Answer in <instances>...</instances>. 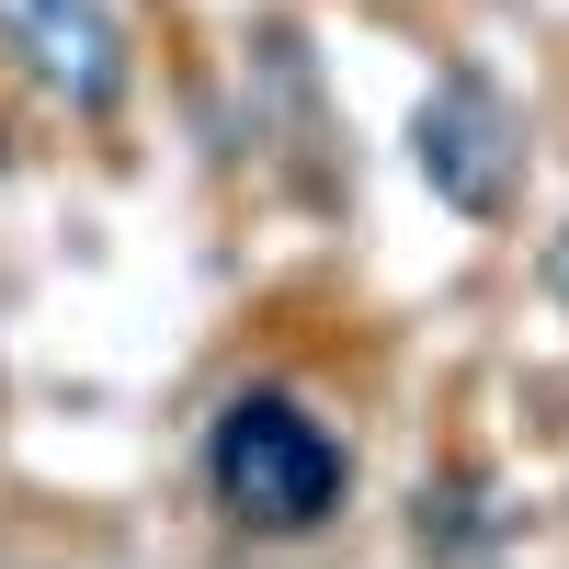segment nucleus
I'll list each match as a JSON object with an SVG mask.
<instances>
[{
    "instance_id": "obj_1",
    "label": "nucleus",
    "mask_w": 569,
    "mask_h": 569,
    "mask_svg": "<svg viewBox=\"0 0 569 569\" xmlns=\"http://www.w3.org/2000/svg\"><path fill=\"white\" fill-rule=\"evenodd\" d=\"M206 501L228 536L251 547H297V536H330L353 512V433L330 421L319 399L297 388H228L206 410Z\"/></svg>"
},
{
    "instance_id": "obj_5",
    "label": "nucleus",
    "mask_w": 569,
    "mask_h": 569,
    "mask_svg": "<svg viewBox=\"0 0 569 569\" xmlns=\"http://www.w3.org/2000/svg\"><path fill=\"white\" fill-rule=\"evenodd\" d=\"M410 558H433V569H479V558H512L525 547V501H512V479L490 456H445L433 479L410 490Z\"/></svg>"
},
{
    "instance_id": "obj_3",
    "label": "nucleus",
    "mask_w": 569,
    "mask_h": 569,
    "mask_svg": "<svg viewBox=\"0 0 569 569\" xmlns=\"http://www.w3.org/2000/svg\"><path fill=\"white\" fill-rule=\"evenodd\" d=\"M240 103H251V149L297 206H342L353 194V160H342V114H330V80H319V46L297 12H251L240 46Z\"/></svg>"
},
{
    "instance_id": "obj_4",
    "label": "nucleus",
    "mask_w": 569,
    "mask_h": 569,
    "mask_svg": "<svg viewBox=\"0 0 569 569\" xmlns=\"http://www.w3.org/2000/svg\"><path fill=\"white\" fill-rule=\"evenodd\" d=\"M0 58L80 126H114L137 91V46L114 0H0Z\"/></svg>"
},
{
    "instance_id": "obj_7",
    "label": "nucleus",
    "mask_w": 569,
    "mask_h": 569,
    "mask_svg": "<svg viewBox=\"0 0 569 569\" xmlns=\"http://www.w3.org/2000/svg\"><path fill=\"white\" fill-rule=\"evenodd\" d=\"M0 160H12V137H0Z\"/></svg>"
},
{
    "instance_id": "obj_2",
    "label": "nucleus",
    "mask_w": 569,
    "mask_h": 569,
    "mask_svg": "<svg viewBox=\"0 0 569 569\" xmlns=\"http://www.w3.org/2000/svg\"><path fill=\"white\" fill-rule=\"evenodd\" d=\"M525 160H536L525 103H512L479 58L433 69V91L410 103V171H421V194H433L445 217H467V228H501L512 194H525Z\"/></svg>"
},
{
    "instance_id": "obj_6",
    "label": "nucleus",
    "mask_w": 569,
    "mask_h": 569,
    "mask_svg": "<svg viewBox=\"0 0 569 569\" xmlns=\"http://www.w3.org/2000/svg\"><path fill=\"white\" fill-rule=\"evenodd\" d=\"M536 284H547V308H558V319H569V217H558V240H547V251H536Z\"/></svg>"
}]
</instances>
